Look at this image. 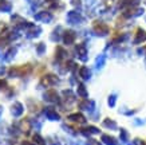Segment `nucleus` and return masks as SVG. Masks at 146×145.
I'll return each instance as SVG.
<instances>
[{
  "label": "nucleus",
  "instance_id": "5",
  "mask_svg": "<svg viewBox=\"0 0 146 145\" xmlns=\"http://www.w3.org/2000/svg\"><path fill=\"white\" fill-rule=\"evenodd\" d=\"M19 126H20V132H22L23 134L28 136L30 132H31V129H32V121L30 118H24L22 122L19 124Z\"/></svg>",
  "mask_w": 146,
  "mask_h": 145
},
{
  "label": "nucleus",
  "instance_id": "12",
  "mask_svg": "<svg viewBox=\"0 0 146 145\" xmlns=\"http://www.w3.org/2000/svg\"><path fill=\"white\" fill-rule=\"evenodd\" d=\"M75 50H76V55H78V58H79L80 61L84 62L87 59V50L84 47V44H78Z\"/></svg>",
  "mask_w": 146,
  "mask_h": 145
},
{
  "label": "nucleus",
  "instance_id": "6",
  "mask_svg": "<svg viewBox=\"0 0 146 145\" xmlns=\"http://www.w3.org/2000/svg\"><path fill=\"white\" fill-rule=\"evenodd\" d=\"M24 112V106H23L22 102H13L12 106H11V114L13 117H20Z\"/></svg>",
  "mask_w": 146,
  "mask_h": 145
},
{
  "label": "nucleus",
  "instance_id": "32",
  "mask_svg": "<svg viewBox=\"0 0 146 145\" xmlns=\"http://www.w3.org/2000/svg\"><path fill=\"white\" fill-rule=\"evenodd\" d=\"M109 105L110 106H114L115 105V101H117V94H111L110 97H109Z\"/></svg>",
  "mask_w": 146,
  "mask_h": 145
},
{
  "label": "nucleus",
  "instance_id": "19",
  "mask_svg": "<svg viewBox=\"0 0 146 145\" xmlns=\"http://www.w3.org/2000/svg\"><path fill=\"white\" fill-rule=\"evenodd\" d=\"M66 57H67L66 50H63L62 47H56V51H55V58H56V61L58 62H62Z\"/></svg>",
  "mask_w": 146,
  "mask_h": 145
},
{
  "label": "nucleus",
  "instance_id": "14",
  "mask_svg": "<svg viewBox=\"0 0 146 145\" xmlns=\"http://www.w3.org/2000/svg\"><path fill=\"white\" fill-rule=\"evenodd\" d=\"M63 98H64V102L68 104V106H71L75 101V96H74V93L71 90H64L63 92Z\"/></svg>",
  "mask_w": 146,
  "mask_h": 145
},
{
  "label": "nucleus",
  "instance_id": "34",
  "mask_svg": "<svg viewBox=\"0 0 146 145\" xmlns=\"http://www.w3.org/2000/svg\"><path fill=\"white\" fill-rule=\"evenodd\" d=\"M5 31H7V26H5V23L0 22V32H1V34H4Z\"/></svg>",
  "mask_w": 146,
  "mask_h": 145
},
{
  "label": "nucleus",
  "instance_id": "4",
  "mask_svg": "<svg viewBox=\"0 0 146 145\" xmlns=\"http://www.w3.org/2000/svg\"><path fill=\"white\" fill-rule=\"evenodd\" d=\"M59 84V78L55 74H47L42 78V85L44 86H55Z\"/></svg>",
  "mask_w": 146,
  "mask_h": 145
},
{
  "label": "nucleus",
  "instance_id": "23",
  "mask_svg": "<svg viewBox=\"0 0 146 145\" xmlns=\"http://www.w3.org/2000/svg\"><path fill=\"white\" fill-rule=\"evenodd\" d=\"M32 142H35L36 145H46V141L44 138L40 136L39 133H35L34 136H32Z\"/></svg>",
  "mask_w": 146,
  "mask_h": 145
},
{
  "label": "nucleus",
  "instance_id": "3",
  "mask_svg": "<svg viewBox=\"0 0 146 145\" xmlns=\"http://www.w3.org/2000/svg\"><path fill=\"white\" fill-rule=\"evenodd\" d=\"M43 100L47 102H51V104H59V94H58L55 90H48L43 94Z\"/></svg>",
  "mask_w": 146,
  "mask_h": 145
},
{
  "label": "nucleus",
  "instance_id": "11",
  "mask_svg": "<svg viewBox=\"0 0 146 145\" xmlns=\"http://www.w3.org/2000/svg\"><path fill=\"white\" fill-rule=\"evenodd\" d=\"M67 118H68V121H72V122L76 124H86V117L83 114H80V113H72Z\"/></svg>",
  "mask_w": 146,
  "mask_h": 145
},
{
  "label": "nucleus",
  "instance_id": "20",
  "mask_svg": "<svg viewBox=\"0 0 146 145\" xmlns=\"http://www.w3.org/2000/svg\"><path fill=\"white\" fill-rule=\"evenodd\" d=\"M102 142L106 145H118L117 140H115L113 136H109V134H103V136H102Z\"/></svg>",
  "mask_w": 146,
  "mask_h": 145
},
{
  "label": "nucleus",
  "instance_id": "42",
  "mask_svg": "<svg viewBox=\"0 0 146 145\" xmlns=\"http://www.w3.org/2000/svg\"><path fill=\"white\" fill-rule=\"evenodd\" d=\"M139 145H146V142H141V144H139Z\"/></svg>",
  "mask_w": 146,
  "mask_h": 145
},
{
  "label": "nucleus",
  "instance_id": "41",
  "mask_svg": "<svg viewBox=\"0 0 146 145\" xmlns=\"http://www.w3.org/2000/svg\"><path fill=\"white\" fill-rule=\"evenodd\" d=\"M71 145H80L79 142H71Z\"/></svg>",
  "mask_w": 146,
  "mask_h": 145
},
{
  "label": "nucleus",
  "instance_id": "24",
  "mask_svg": "<svg viewBox=\"0 0 146 145\" xmlns=\"http://www.w3.org/2000/svg\"><path fill=\"white\" fill-rule=\"evenodd\" d=\"M79 75L82 77L83 79H89L90 77H91V71L87 69V67H80V70H79Z\"/></svg>",
  "mask_w": 146,
  "mask_h": 145
},
{
  "label": "nucleus",
  "instance_id": "7",
  "mask_svg": "<svg viewBox=\"0 0 146 145\" xmlns=\"http://www.w3.org/2000/svg\"><path fill=\"white\" fill-rule=\"evenodd\" d=\"M35 19L39 20V22H43V23H50L52 20V15L47 11H42V12H38L35 15Z\"/></svg>",
  "mask_w": 146,
  "mask_h": 145
},
{
  "label": "nucleus",
  "instance_id": "1",
  "mask_svg": "<svg viewBox=\"0 0 146 145\" xmlns=\"http://www.w3.org/2000/svg\"><path fill=\"white\" fill-rule=\"evenodd\" d=\"M32 71V65L27 63L23 66H16V67H11L8 70V75L11 78H18V77H26Z\"/></svg>",
  "mask_w": 146,
  "mask_h": 145
},
{
  "label": "nucleus",
  "instance_id": "15",
  "mask_svg": "<svg viewBox=\"0 0 146 145\" xmlns=\"http://www.w3.org/2000/svg\"><path fill=\"white\" fill-rule=\"evenodd\" d=\"M99 132H101V130H99L98 128H95V126H87V128L80 129V133H82L83 136H86V137L91 136V134H97V133H99Z\"/></svg>",
  "mask_w": 146,
  "mask_h": 145
},
{
  "label": "nucleus",
  "instance_id": "22",
  "mask_svg": "<svg viewBox=\"0 0 146 145\" xmlns=\"http://www.w3.org/2000/svg\"><path fill=\"white\" fill-rule=\"evenodd\" d=\"M8 133L11 134V136H13V137H18L19 134L22 133V132H20V126H19L18 124H13L12 126L8 129Z\"/></svg>",
  "mask_w": 146,
  "mask_h": 145
},
{
  "label": "nucleus",
  "instance_id": "37",
  "mask_svg": "<svg viewBox=\"0 0 146 145\" xmlns=\"http://www.w3.org/2000/svg\"><path fill=\"white\" fill-rule=\"evenodd\" d=\"M5 132H7V130H5L4 125H3V124H0V134H4Z\"/></svg>",
  "mask_w": 146,
  "mask_h": 145
},
{
  "label": "nucleus",
  "instance_id": "17",
  "mask_svg": "<svg viewBox=\"0 0 146 145\" xmlns=\"http://www.w3.org/2000/svg\"><path fill=\"white\" fill-rule=\"evenodd\" d=\"M143 40H146V31H143L142 28H138L135 32V36H134V43H141Z\"/></svg>",
  "mask_w": 146,
  "mask_h": 145
},
{
  "label": "nucleus",
  "instance_id": "9",
  "mask_svg": "<svg viewBox=\"0 0 146 145\" xmlns=\"http://www.w3.org/2000/svg\"><path fill=\"white\" fill-rule=\"evenodd\" d=\"M67 22L70 24H78V23L82 22V16L75 11H71V12L67 13Z\"/></svg>",
  "mask_w": 146,
  "mask_h": 145
},
{
  "label": "nucleus",
  "instance_id": "28",
  "mask_svg": "<svg viewBox=\"0 0 146 145\" xmlns=\"http://www.w3.org/2000/svg\"><path fill=\"white\" fill-rule=\"evenodd\" d=\"M46 51V44L44 43H39L36 46V54L38 55H43Z\"/></svg>",
  "mask_w": 146,
  "mask_h": 145
},
{
  "label": "nucleus",
  "instance_id": "27",
  "mask_svg": "<svg viewBox=\"0 0 146 145\" xmlns=\"http://www.w3.org/2000/svg\"><path fill=\"white\" fill-rule=\"evenodd\" d=\"M78 94L80 97H83V98L87 97V89H86V86L83 84H79V86H78Z\"/></svg>",
  "mask_w": 146,
  "mask_h": 145
},
{
  "label": "nucleus",
  "instance_id": "33",
  "mask_svg": "<svg viewBox=\"0 0 146 145\" xmlns=\"http://www.w3.org/2000/svg\"><path fill=\"white\" fill-rule=\"evenodd\" d=\"M86 145H102L101 142L98 140H94V138H89L87 140V142H86Z\"/></svg>",
  "mask_w": 146,
  "mask_h": 145
},
{
  "label": "nucleus",
  "instance_id": "35",
  "mask_svg": "<svg viewBox=\"0 0 146 145\" xmlns=\"http://www.w3.org/2000/svg\"><path fill=\"white\" fill-rule=\"evenodd\" d=\"M5 86H7V82H5L4 79H0V90H1V89H4Z\"/></svg>",
  "mask_w": 146,
  "mask_h": 145
},
{
  "label": "nucleus",
  "instance_id": "39",
  "mask_svg": "<svg viewBox=\"0 0 146 145\" xmlns=\"http://www.w3.org/2000/svg\"><path fill=\"white\" fill-rule=\"evenodd\" d=\"M3 74H4V69L1 67V69H0V75H3Z\"/></svg>",
  "mask_w": 146,
  "mask_h": 145
},
{
  "label": "nucleus",
  "instance_id": "31",
  "mask_svg": "<svg viewBox=\"0 0 146 145\" xmlns=\"http://www.w3.org/2000/svg\"><path fill=\"white\" fill-rule=\"evenodd\" d=\"M62 129H63V130H66L67 133L72 134V136H74V134H76V130H74V129H72L71 126H67V125H62Z\"/></svg>",
  "mask_w": 146,
  "mask_h": 145
},
{
  "label": "nucleus",
  "instance_id": "30",
  "mask_svg": "<svg viewBox=\"0 0 146 145\" xmlns=\"http://www.w3.org/2000/svg\"><path fill=\"white\" fill-rule=\"evenodd\" d=\"M121 140L123 141V142H127L129 141V133L125 129H121Z\"/></svg>",
  "mask_w": 146,
  "mask_h": 145
},
{
  "label": "nucleus",
  "instance_id": "36",
  "mask_svg": "<svg viewBox=\"0 0 146 145\" xmlns=\"http://www.w3.org/2000/svg\"><path fill=\"white\" fill-rule=\"evenodd\" d=\"M71 3L75 5V7H80V0H71Z\"/></svg>",
  "mask_w": 146,
  "mask_h": 145
},
{
  "label": "nucleus",
  "instance_id": "38",
  "mask_svg": "<svg viewBox=\"0 0 146 145\" xmlns=\"http://www.w3.org/2000/svg\"><path fill=\"white\" fill-rule=\"evenodd\" d=\"M22 145H36L35 142H30V141H23Z\"/></svg>",
  "mask_w": 146,
  "mask_h": 145
},
{
  "label": "nucleus",
  "instance_id": "29",
  "mask_svg": "<svg viewBox=\"0 0 146 145\" xmlns=\"http://www.w3.org/2000/svg\"><path fill=\"white\" fill-rule=\"evenodd\" d=\"M62 31V28L60 27H56V30L52 32V35H51V39L52 40H59V32Z\"/></svg>",
  "mask_w": 146,
  "mask_h": 145
},
{
  "label": "nucleus",
  "instance_id": "40",
  "mask_svg": "<svg viewBox=\"0 0 146 145\" xmlns=\"http://www.w3.org/2000/svg\"><path fill=\"white\" fill-rule=\"evenodd\" d=\"M1 113H3V108L0 106V117H1Z\"/></svg>",
  "mask_w": 146,
  "mask_h": 145
},
{
  "label": "nucleus",
  "instance_id": "2",
  "mask_svg": "<svg viewBox=\"0 0 146 145\" xmlns=\"http://www.w3.org/2000/svg\"><path fill=\"white\" fill-rule=\"evenodd\" d=\"M94 32H95L98 36H105L109 34V27H107L105 23L95 22L94 23Z\"/></svg>",
  "mask_w": 146,
  "mask_h": 145
},
{
  "label": "nucleus",
  "instance_id": "21",
  "mask_svg": "<svg viewBox=\"0 0 146 145\" xmlns=\"http://www.w3.org/2000/svg\"><path fill=\"white\" fill-rule=\"evenodd\" d=\"M102 125H103L105 128H107V129H111V130H115V129H117V122H115V121H113L111 118L103 120Z\"/></svg>",
  "mask_w": 146,
  "mask_h": 145
},
{
  "label": "nucleus",
  "instance_id": "8",
  "mask_svg": "<svg viewBox=\"0 0 146 145\" xmlns=\"http://www.w3.org/2000/svg\"><path fill=\"white\" fill-rule=\"evenodd\" d=\"M27 30V36L28 38H36V36L40 35V32H42V30H40V27L38 26H34V24H30V26L26 28Z\"/></svg>",
  "mask_w": 146,
  "mask_h": 145
},
{
  "label": "nucleus",
  "instance_id": "10",
  "mask_svg": "<svg viewBox=\"0 0 146 145\" xmlns=\"http://www.w3.org/2000/svg\"><path fill=\"white\" fill-rule=\"evenodd\" d=\"M44 114L50 121H59L60 120V116L58 114V112H55V109H52V108H46Z\"/></svg>",
  "mask_w": 146,
  "mask_h": 145
},
{
  "label": "nucleus",
  "instance_id": "26",
  "mask_svg": "<svg viewBox=\"0 0 146 145\" xmlns=\"http://www.w3.org/2000/svg\"><path fill=\"white\" fill-rule=\"evenodd\" d=\"M105 61H106V57L102 54V55H99V57H97V61H95V67L97 69H102L103 67V65H105Z\"/></svg>",
  "mask_w": 146,
  "mask_h": 145
},
{
  "label": "nucleus",
  "instance_id": "16",
  "mask_svg": "<svg viewBox=\"0 0 146 145\" xmlns=\"http://www.w3.org/2000/svg\"><path fill=\"white\" fill-rule=\"evenodd\" d=\"M95 108V102L94 101H82L79 104V109L87 110V112H93Z\"/></svg>",
  "mask_w": 146,
  "mask_h": 145
},
{
  "label": "nucleus",
  "instance_id": "18",
  "mask_svg": "<svg viewBox=\"0 0 146 145\" xmlns=\"http://www.w3.org/2000/svg\"><path fill=\"white\" fill-rule=\"evenodd\" d=\"M12 9V4L7 1V0H0V11L1 12H11Z\"/></svg>",
  "mask_w": 146,
  "mask_h": 145
},
{
  "label": "nucleus",
  "instance_id": "13",
  "mask_svg": "<svg viewBox=\"0 0 146 145\" xmlns=\"http://www.w3.org/2000/svg\"><path fill=\"white\" fill-rule=\"evenodd\" d=\"M74 40H75V32H74V31L68 30L63 34V42L66 44H72Z\"/></svg>",
  "mask_w": 146,
  "mask_h": 145
},
{
  "label": "nucleus",
  "instance_id": "25",
  "mask_svg": "<svg viewBox=\"0 0 146 145\" xmlns=\"http://www.w3.org/2000/svg\"><path fill=\"white\" fill-rule=\"evenodd\" d=\"M16 51H18L16 48H9L8 51H7V54L4 55V62H9V61H11V59L16 55Z\"/></svg>",
  "mask_w": 146,
  "mask_h": 145
}]
</instances>
